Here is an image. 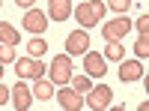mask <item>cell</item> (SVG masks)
<instances>
[{"label":"cell","mask_w":149,"mask_h":111,"mask_svg":"<svg viewBox=\"0 0 149 111\" xmlns=\"http://www.w3.org/2000/svg\"><path fill=\"white\" fill-rule=\"evenodd\" d=\"M15 60H18V54H15V45H3V42H0V63H15Z\"/></svg>","instance_id":"ac0fdd59"},{"label":"cell","mask_w":149,"mask_h":111,"mask_svg":"<svg viewBox=\"0 0 149 111\" xmlns=\"http://www.w3.org/2000/svg\"><path fill=\"white\" fill-rule=\"evenodd\" d=\"M9 99H12V90L6 87V84H3V81H0V105H6Z\"/></svg>","instance_id":"7402d4cb"},{"label":"cell","mask_w":149,"mask_h":111,"mask_svg":"<svg viewBox=\"0 0 149 111\" xmlns=\"http://www.w3.org/2000/svg\"><path fill=\"white\" fill-rule=\"evenodd\" d=\"M86 51H90V33H86L84 27L81 30H72L66 36V54L69 57H84Z\"/></svg>","instance_id":"8992f818"},{"label":"cell","mask_w":149,"mask_h":111,"mask_svg":"<svg viewBox=\"0 0 149 111\" xmlns=\"http://www.w3.org/2000/svg\"><path fill=\"white\" fill-rule=\"evenodd\" d=\"M143 78V60H119V81Z\"/></svg>","instance_id":"8fae6325"},{"label":"cell","mask_w":149,"mask_h":111,"mask_svg":"<svg viewBox=\"0 0 149 111\" xmlns=\"http://www.w3.org/2000/svg\"><path fill=\"white\" fill-rule=\"evenodd\" d=\"M54 93H57V90H54V81H51V78L42 75V78L33 81V99H45V102H48Z\"/></svg>","instance_id":"4fadbf2b"},{"label":"cell","mask_w":149,"mask_h":111,"mask_svg":"<svg viewBox=\"0 0 149 111\" xmlns=\"http://www.w3.org/2000/svg\"><path fill=\"white\" fill-rule=\"evenodd\" d=\"M0 78H3V63H0Z\"/></svg>","instance_id":"cb8c5ba5"},{"label":"cell","mask_w":149,"mask_h":111,"mask_svg":"<svg viewBox=\"0 0 149 111\" xmlns=\"http://www.w3.org/2000/svg\"><path fill=\"white\" fill-rule=\"evenodd\" d=\"M69 84H72L78 93H86V90L93 87V78H90V75H72V81H69Z\"/></svg>","instance_id":"e0dca14e"},{"label":"cell","mask_w":149,"mask_h":111,"mask_svg":"<svg viewBox=\"0 0 149 111\" xmlns=\"http://www.w3.org/2000/svg\"><path fill=\"white\" fill-rule=\"evenodd\" d=\"M134 54H137V60H146L149 57V36H140V39L134 42Z\"/></svg>","instance_id":"d6986e66"},{"label":"cell","mask_w":149,"mask_h":111,"mask_svg":"<svg viewBox=\"0 0 149 111\" xmlns=\"http://www.w3.org/2000/svg\"><path fill=\"white\" fill-rule=\"evenodd\" d=\"M84 96H86V99H84V105H90L93 111H104V108H110V102H113V90H110L107 84L90 87Z\"/></svg>","instance_id":"277c9868"},{"label":"cell","mask_w":149,"mask_h":111,"mask_svg":"<svg viewBox=\"0 0 149 111\" xmlns=\"http://www.w3.org/2000/svg\"><path fill=\"white\" fill-rule=\"evenodd\" d=\"M12 105H15L18 111H27V108L33 105V90L24 84V78L15 84V87H12Z\"/></svg>","instance_id":"30bf717a"},{"label":"cell","mask_w":149,"mask_h":111,"mask_svg":"<svg viewBox=\"0 0 149 111\" xmlns=\"http://www.w3.org/2000/svg\"><path fill=\"white\" fill-rule=\"evenodd\" d=\"M104 3L102 0H84V3H78L74 6V18H78V24L84 30H90V27H95L98 21H102V15H104Z\"/></svg>","instance_id":"6da1fadb"},{"label":"cell","mask_w":149,"mask_h":111,"mask_svg":"<svg viewBox=\"0 0 149 111\" xmlns=\"http://www.w3.org/2000/svg\"><path fill=\"white\" fill-rule=\"evenodd\" d=\"M72 72H74V66H72V57H69V54H57V57L51 60L48 78H51L54 84H69V81H72Z\"/></svg>","instance_id":"3957f363"},{"label":"cell","mask_w":149,"mask_h":111,"mask_svg":"<svg viewBox=\"0 0 149 111\" xmlns=\"http://www.w3.org/2000/svg\"><path fill=\"white\" fill-rule=\"evenodd\" d=\"M48 51V42L42 39V36H33V39L27 42V57H42Z\"/></svg>","instance_id":"9a60e30c"},{"label":"cell","mask_w":149,"mask_h":111,"mask_svg":"<svg viewBox=\"0 0 149 111\" xmlns=\"http://www.w3.org/2000/svg\"><path fill=\"white\" fill-rule=\"evenodd\" d=\"M15 3H18L21 9H33V3H36V0H15Z\"/></svg>","instance_id":"603a6c76"},{"label":"cell","mask_w":149,"mask_h":111,"mask_svg":"<svg viewBox=\"0 0 149 111\" xmlns=\"http://www.w3.org/2000/svg\"><path fill=\"white\" fill-rule=\"evenodd\" d=\"M54 96H57L60 108H66V111H78V108H84V93H78L72 84H63V90L54 93Z\"/></svg>","instance_id":"52a82bcc"},{"label":"cell","mask_w":149,"mask_h":111,"mask_svg":"<svg viewBox=\"0 0 149 111\" xmlns=\"http://www.w3.org/2000/svg\"><path fill=\"white\" fill-rule=\"evenodd\" d=\"M0 3H3V0H0Z\"/></svg>","instance_id":"d4e9b609"},{"label":"cell","mask_w":149,"mask_h":111,"mask_svg":"<svg viewBox=\"0 0 149 111\" xmlns=\"http://www.w3.org/2000/svg\"><path fill=\"white\" fill-rule=\"evenodd\" d=\"M140 3H143V0H140Z\"/></svg>","instance_id":"484cf974"},{"label":"cell","mask_w":149,"mask_h":111,"mask_svg":"<svg viewBox=\"0 0 149 111\" xmlns=\"http://www.w3.org/2000/svg\"><path fill=\"white\" fill-rule=\"evenodd\" d=\"M24 30L42 36V33L48 30V12H42V9H27V12H24Z\"/></svg>","instance_id":"ba28073f"},{"label":"cell","mask_w":149,"mask_h":111,"mask_svg":"<svg viewBox=\"0 0 149 111\" xmlns=\"http://www.w3.org/2000/svg\"><path fill=\"white\" fill-rule=\"evenodd\" d=\"M131 27H137V30H140V36H149V15H146V12H143V15H140L137 21H134Z\"/></svg>","instance_id":"44dd1931"},{"label":"cell","mask_w":149,"mask_h":111,"mask_svg":"<svg viewBox=\"0 0 149 111\" xmlns=\"http://www.w3.org/2000/svg\"><path fill=\"white\" fill-rule=\"evenodd\" d=\"M128 30H131V21L125 15H116L113 21H107L102 27V36H104V42H122L128 36Z\"/></svg>","instance_id":"5b68a950"},{"label":"cell","mask_w":149,"mask_h":111,"mask_svg":"<svg viewBox=\"0 0 149 111\" xmlns=\"http://www.w3.org/2000/svg\"><path fill=\"white\" fill-rule=\"evenodd\" d=\"M0 42H3V45H18V42H21V33L12 27V24L0 21Z\"/></svg>","instance_id":"5bb4252c"},{"label":"cell","mask_w":149,"mask_h":111,"mask_svg":"<svg viewBox=\"0 0 149 111\" xmlns=\"http://www.w3.org/2000/svg\"><path fill=\"white\" fill-rule=\"evenodd\" d=\"M104 60H125V48H122V42H107V48H104Z\"/></svg>","instance_id":"2e32d148"},{"label":"cell","mask_w":149,"mask_h":111,"mask_svg":"<svg viewBox=\"0 0 149 111\" xmlns=\"http://www.w3.org/2000/svg\"><path fill=\"white\" fill-rule=\"evenodd\" d=\"M84 69H86V75H90V78H102V75H107V60H104V54L86 51V54H84Z\"/></svg>","instance_id":"9c48e42d"},{"label":"cell","mask_w":149,"mask_h":111,"mask_svg":"<svg viewBox=\"0 0 149 111\" xmlns=\"http://www.w3.org/2000/svg\"><path fill=\"white\" fill-rule=\"evenodd\" d=\"M45 72H48V66L42 63L39 57H18V60H15V75L24 78V81H27V78L36 81V78H42Z\"/></svg>","instance_id":"7a4b0ae2"},{"label":"cell","mask_w":149,"mask_h":111,"mask_svg":"<svg viewBox=\"0 0 149 111\" xmlns=\"http://www.w3.org/2000/svg\"><path fill=\"white\" fill-rule=\"evenodd\" d=\"M72 15V0H48V18L51 21H66Z\"/></svg>","instance_id":"7c38bea8"},{"label":"cell","mask_w":149,"mask_h":111,"mask_svg":"<svg viewBox=\"0 0 149 111\" xmlns=\"http://www.w3.org/2000/svg\"><path fill=\"white\" fill-rule=\"evenodd\" d=\"M107 6L116 12V15H122V12H128V6H131V0H107Z\"/></svg>","instance_id":"ffe728a7"}]
</instances>
